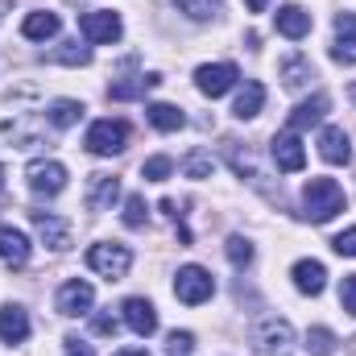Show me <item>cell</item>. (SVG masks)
<instances>
[{
    "label": "cell",
    "instance_id": "20",
    "mask_svg": "<svg viewBox=\"0 0 356 356\" xmlns=\"http://www.w3.org/2000/svg\"><path fill=\"white\" fill-rule=\"evenodd\" d=\"M116 199H120V178H112V175L88 178V211H108Z\"/></svg>",
    "mask_w": 356,
    "mask_h": 356
},
{
    "label": "cell",
    "instance_id": "37",
    "mask_svg": "<svg viewBox=\"0 0 356 356\" xmlns=\"http://www.w3.org/2000/svg\"><path fill=\"white\" fill-rule=\"evenodd\" d=\"M332 249H336L340 257H356V228H348V232H340V236L332 241Z\"/></svg>",
    "mask_w": 356,
    "mask_h": 356
},
{
    "label": "cell",
    "instance_id": "26",
    "mask_svg": "<svg viewBox=\"0 0 356 356\" xmlns=\"http://www.w3.org/2000/svg\"><path fill=\"white\" fill-rule=\"evenodd\" d=\"M162 83V75H141V79H124V83H112L108 88V99H137V95H145L149 88H158Z\"/></svg>",
    "mask_w": 356,
    "mask_h": 356
},
{
    "label": "cell",
    "instance_id": "34",
    "mask_svg": "<svg viewBox=\"0 0 356 356\" xmlns=\"http://www.w3.org/2000/svg\"><path fill=\"white\" fill-rule=\"evenodd\" d=\"M182 175H186V178H211V154L195 149V154L182 162Z\"/></svg>",
    "mask_w": 356,
    "mask_h": 356
},
{
    "label": "cell",
    "instance_id": "5",
    "mask_svg": "<svg viewBox=\"0 0 356 356\" xmlns=\"http://www.w3.org/2000/svg\"><path fill=\"white\" fill-rule=\"evenodd\" d=\"M25 182H29L33 195L54 199V195H63V186H67V166L54 162V158H33V162L25 166Z\"/></svg>",
    "mask_w": 356,
    "mask_h": 356
},
{
    "label": "cell",
    "instance_id": "13",
    "mask_svg": "<svg viewBox=\"0 0 356 356\" xmlns=\"http://www.w3.org/2000/svg\"><path fill=\"white\" fill-rule=\"evenodd\" d=\"M120 315H124L129 332H133V336H141V340L158 332V311H154V302H149V298H124Z\"/></svg>",
    "mask_w": 356,
    "mask_h": 356
},
{
    "label": "cell",
    "instance_id": "35",
    "mask_svg": "<svg viewBox=\"0 0 356 356\" xmlns=\"http://www.w3.org/2000/svg\"><path fill=\"white\" fill-rule=\"evenodd\" d=\"M166 356H195V336H191V332H170Z\"/></svg>",
    "mask_w": 356,
    "mask_h": 356
},
{
    "label": "cell",
    "instance_id": "2",
    "mask_svg": "<svg viewBox=\"0 0 356 356\" xmlns=\"http://www.w3.org/2000/svg\"><path fill=\"white\" fill-rule=\"evenodd\" d=\"M88 266L95 269L99 277H108V282H120V277L133 269V253H129V245L99 241V245H91L88 249Z\"/></svg>",
    "mask_w": 356,
    "mask_h": 356
},
{
    "label": "cell",
    "instance_id": "31",
    "mask_svg": "<svg viewBox=\"0 0 356 356\" xmlns=\"http://www.w3.org/2000/svg\"><path fill=\"white\" fill-rule=\"evenodd\" d=\"M178 8L191 17V21H211L220 13V0H175Z\"/></svg>",
    "mask_w": 356,
    "mask_h": 356
},
{
    "label": "cell",
    "instance_id": "38",
    "mask_svg": "<svg viewBox=\"0 0 356 356\" xmlns=\"http://www.w3.org/2000/svg\"><path fill=\"white\" fill-rule=\"evenodd\" d=\"M63 353L67 356H95L91 353V344L88 340H79V336H67V340H63Z\"/></svg>",
    "mask_w": 356,
    "mask_h": 356
},
{
    "label": "cell",
    "instance_id": "43",
    "mask_svg": "<svg viewBox=\"0 0 356 356\" xmlns=\"http://www.w3.org/2000/svg\"><path fill=\"white\" fill-rule=\"evenodd\" d=\"M4 8H8V0H0V13H4Z\"/></svg>",
    "mask_w": 356,
    "mask_h": 356
},
{
    "label": "cell",
    "instance_id": "4",
    "mask_svg": "<svg viewBox=\"0 0 356 356\" xmlns=\"http://www.w3.org/2000/svg\"><path fill=\"white\" fill-rule=\"evenodd\" d=\"M216 294V277L207 273L203 266H182L175 273V298L186 302V307H199Z\"/></svg>",
    "mask_w": 356,
    "mask_h": 356
},
{
    "label": "cell",
    "instance_id": "11",
    "mask_svg": "<svg viewBox=\"0 0 356 356\" xmlns=\"http://www.w3.org/2000/svg\"><path fill=\"white\" fill-rule=\"evenodd\" d=\"M91 302H95V290H91V282H83V277L63 282V290H58V298H54L58 315H88Z\"/></svg>",
    "mask_w": 356,
    "mask_h": 356
},
{
    "label": "cell",
    "instance_id": "30",
    "mask_svg": "<svg viewBox=\"0 0 356 356\" xmlns=\"http://www.w3.org/2000/svg\"><path fill=\"white\" fill-rule=\"evenodd\" d=\"M170 175H175V158H166V154H158V158H149L141 166V178L145 182H166Z\"/></svg>",
    "mask_w": 356,
    "mask_h": 356
},
{
    "label": "cell",
    "instance_id": "32",
    "mask_svg": "<svg viewBox=\"0 0 356 356\" xmlns=\"http://www.w3.org/2000/svg\"><path fill=\"white\" fill-rule=\"evenodd\" d=\"M224 249H228V261H232L236 269H245L249 261H253V245H249L245 236H228V245H224Z\"/></svg>",
    "mask_w": 356,
    "mask_h": 356
},
{
    "label": "cell",
    "instance_id": "9",
    "mask_svg": "<svg viewBox=\"0 0 356 356\" xmlns=\"http://www.w3.org/2000/svg\"><path fill=\"white\" fill-rule=\"evenodd\" d=\"M29 224H33V232L42 236L46 249L63 253V249L71 245V224H67L63 216H54V211H29Z\"/></svg>",
    "mask_w": 356,
    "mask_h": 356
},
{
    "label": "cell",
    "instance_id": "23",
    "mask_svg": "<svg viewBox=\"0 0 356 356\" xmlns=\"http://www.w3.org/2000/svg\"><path fill=\"white\" fill-rule=\"evenodd\" d=\"M224 158H228V166L241 178H249L253 186H261V170L253 166V154H249V149H241L236 141H224Z\"/></svg>",
    "mask_w": 356,
    "mask_h": 356
},
{
    "label": "cell",
    "instance_id": "15",
    "mask_svg": "<svg viewBox=\"0 0 356 356\" xmlns=\"http://www.w3.org/2000/svg\"><path fill=\"white\" fill-rule=\"evenodd\" d=\"M332 58L356 67V13H340L336 17V42H332Z\"/></svg>",
    "mask_w": 356,
    "mask_h": 356
},
{
    "label": "cell",
    "instance_id": "3",
    "mask_svg": "<svg viewBox=\"0 0 356 356\" xmlns=\"http://www.w3.org/2000/svg\"><path fill=\"white\" fill-rule=\"evenodd\" d=\"M83 145H88V154L95 158H112V154H120L124 145H129V124L124 120H95L88 129V137H83Z\"/></svg>",
    "mask_w": 356,
    "mask_h": 356
},
{
    "label": "cell",
    "instance_id": "24",
    "mask_svg": "<svg viewBox=\"0 0 356 356\" xmlns=\"http://www.w3.org/2000/svg\"><path fill=\"white\" fill-rule=\"evenodd\" d=\"M145 116H149V124H154V129H162V133H178V129L186 124V112L175 108V104H149V108H145Z\"/></svg>",
    "mask_w": 356,
    "mask_h": 356
},
{
    "label": "cell",
    "instance_id": "17",
    "mask_svg": "<svg viewBox=\"0 0 356 356\" xmlns=\"http://www.w3.org/2000/svg\"><path fill=\"white\" fill-rule=\"evenodd\" d=\"M273 25H277V33H282V38L298 42V38H307V33H311V13H307L302 4H282V8H277V17H273Z\"/></svg>",
    "mask_w": 356,
    "mask_h": 356
},
{
    "label": "cell",
    "instance_id": "7",
    "mask_svg": "<svg viewBox=\"0 0 356 356\" xmlns=\"http://www.w3.org/2000/svg\"><path fill=\"white\" fill-rule=\"evenodd\" d=\"M79 33H83V42H91V46H112V42H120L124 25H120V17L112 8H95V13H83Z\"/></svg>",
    "mask_w": 356,
    "mask_h": 356
},
{
    "label": "cell",
    "instance_id": "22",
    "mask_svg": "<svg viewBox=\"0 0 356 356\" xmlns=\"http://www.w3.org/2000/svg\"><path fill=\"white\" fill-rule=\"evenodd\" d=\"M58 13H29L25 21H21V33L29 38V42H50L54 33H58Z\"/></svg>",
    "mask_w": 356,
    "mask_h": 356
},
{
    "label": "cell",
    "instance_id": "44",
    "mask_svg": "<svg viewBox=\"0 0 356 356\" xmlns=\"http://www.w3.org/2000/svg\"><path fill=\"white\" fill-rule=\"evenodd\" d=\"M0 182H4V170H0Z\"/></svg>",
    "mask_w": 356,
    "mask_h": 356
},
{
    "label": "cell",
    "instance_id": "19",
    "mask_svg": "<svg viewBox=\"0 0 356 356\" xmlns=\"http://www.w3.org/2000/svg\"><path fill=\"white\" fill-rule=\"evenodd\" d=\"M290 277H294V290H298V294H323V286H327V269H323V261H311V257L294 261Z\"/></svg>",
    "mask_w": 356,
    "mask_h": 356
},
{
    "label": "cell",
    "instance_id": "8",
    "mask_svg": "<svg viewBox=\"0 0 356 356\" xmlns=\"http://www.w3.org/2000/svg\"><path fill=\"white\" fill-rule=\"evenodd\" d=\"M269 154H273V162H277L282 175H298V170L307 166V149H302L298 133H290V129H286V133H273Z\"/></svg>",
    "mask_w": 356,
    "mask_h": 356
},
{
    "label": "cell",
    "instance_id": "41",
    "mask_svg": "<svg viewBox=\"0 0 356 356\" xmlns=\"http://www.w3.org/2000/svg\"><path fill=\"white\" fill-rule=\"evenodd\" d=\"M245 4H249V13H266L269 0H245Z\"/></svg>",
    "mask_w": 356,
    "mask_h": 356
},
{
    "label": "cell",
    "instance_id": "14",
    "mask_svg": "<svg viewBox=\"0 0 356 356\" xmlns=\"http://www.w3.org/2000/svg\"><path fill=\"white\" fill-rule=\"evenodd\" d=\"M327 108H332V99L319 91V95H311V99H302V104H294V112L286 116V129L290 133H302V129H311V124H319L323 116H327Z\"/></svg>",
    "mask_w": 356,
    "mask_h": 356
},
{
    "label": "cell",
    "instance_id": "28",
    "mask_svg": "<svg viewBox=\"0 0 356 356\" xmlns=\"http://www.w3.org/2000/svg\"><path fill=\"white\" fill-rule=\"evenodd\" d=\"M50 58H54V63H63V67H88V63H91V46H79V42L71 38V42H63Z\"/></svg>",
    "mask_w": 356,
    "mask_h": 356
},
{
    "label": "cell",
    "instance_id": "12",
    "mask_svg": "<svg viewBox=\"0 0 356 356\" xmlns=\"http://www.w3.org/2000/svg\"><path fill=\"white\" fill-rule=\"evenodd\" d=\"M319 158L332 162V166H348L353 162V137L340 129V124H327L319 133Z\"/></svg>",
    "mask_w": 356,
    "mask_h": 356
},
{
    "label": "cell",
    "instance_id": "1",
    "mask_svg": "<svg viewBox=\"0 0 356 356\" xmlns=\"http://www.w3.org/2000/svg\"><path fill=\"white\" fill-rule=\"evenodd\" d=\"M344 207H348V195H344V186H340L336 178H311V182L302 186V216H307L311 224H327V220H336Z\"/></svg>",
    "mask_w": 356,
    "mask_h": 356
},
{
    "label": "cell",
    "instance_id": "42",
    "mask_svg": "<svg viewBox=\"0 0 356 356\" xmlns=\"http://www.w3.org/2000/svg\"><path fill=\"white\" fill-rule=\"evenodd\" d=\"M348 95H353V104H356V83H353V88H348Z\"/></svg>",
    "mask_w": 356,
    "mask_h": 356
},
{
    "label": "cell",
    "instance_id": "18",
    "mask_svg": "<svg viewBox=\"0 0 356 356\" xmlns=\"http://www.w3.org/2000/svg\"><path fill=\"white\" fill-rule=\"evenodd\" d=\"M0 340L4 344H25L29 340V315H25V307H17V302L0 307Z\"/></svg>",
    "mask_w": 356,
    "mask_h": 356
},
{
    "label": "cell",
    "instance_id": "33",
    "mask_svg": "<svg viewBox=\"0 0 356 356\" xmlns=\"http://www.w3.org/2000/svg\"><path fill=\"white\" fill-rule=\"evenodd\" d=\"M145 216H149L145 199H141V195H129V199H124V224H129V228H145Z\"/></svg>",
    "mask_w": 356,
    "mask_h": 356
},
{
    "label": "cell",
    "instance_id": "27",
    "mask_svg": "<svg viewBox=\"0 0 356 356\" xmlns=\"http://www.w3.org/2000/svg\"><path fill=\"white\" fill-rule=\"evenodd\" d=\"M311 79H315V71H311V63H307V58H286V63H282V83H286L290 91L307 88Z\"/></svg>",
    "mask_w": 356,
    "mask_h": 356
},
{
    "label": "cell",
    "instance_id": "16",
    "mask_svg": "<svg viewBox=\"0 0 356 356\" xmlns=\"http://www.w3.org/2000/svg\"><path fill=\"white\" fill-rule=\"evenodd\" d=\"M0 261L13 266V269L29 266V241H25V232H17L13 224H0Z\"/></svg>",
    "mask_w": 356,
    "mask_h": 356
},
{
    "label": "cell",
    "instance_id": "29",
    "mask_svg": "<svg viewBox=\"0 0 356 356\" xmlns=\"http://www.w3.org/2000/svg\"><path fill=\"white\" fill-rule=\"evenodd\" d=\"M307 353L311 356H332L336 353V336H332L327 327H311V332H307Z\"/></svg>",
    "mask_w": 356,
    "mask_h": 356
},
{
    "label": "cell",
    "instance_id": "25",
    "mask_svg": "<svg viewBox=\"0 0 356 356\" xmlns=\"http://www.w3.org/2000/svg\"><path fill=\"white\" fill-rule=\"evenodd\" d=\"M83 112H88V108H83L79 99H54V104H50V124H54V129H71V124L83 120Z\"/></svg>",
    "mask_w": 356,
    "mask_h": 356
},
{
    "label": "cell",
    "instance_id": "40",
    "mask_svg": "<svg viewBox=\"0 0 356 356\" xmlns=\"http://www.w3.org/2000/svg\"><path fill=\"white\" fill-rule=\"evenodd\" d=\"M112 356H149V348H120V353H112Z\"/></svg>",
    "mask_w": 356,
    "mask_h": 356
},
{
    "label": "cell",
    "instance_id": "21",
    "mask_svg": "<svg viewBox=\"0 0 356 356\" xmlns=\"http://www.w3.org/2000/svg\"><path fill=\"white\" fill-rule=\"evenodd\" d=\"M266 108V88L257 79H245V88L236 91V104H232V116L236 120H253L257 112Z\"/></svg>",
    "mask_w": 356,
    "mask_h": 356
},
{
    "label": "cell",
    "instance_id": "39",
    "mask_svg": "<svg viewBox=\"0 0 356 356\" xmlns=\"http://www.w3.org/2000/svg\"><path fill=\"white\" fill-rule=\"evenodd\" d=\"M91 327H95L99 336H116V319H112V315H95V323H91Z\"/></svg>",
    "mask_w": 356,
    "mask_h": 356
},
{
    "label": "cell",
    "instance_id": "6",
    "mask_svg": "<svg viewBox=\"0 0 356 356\" xmlns=\"http://www.w3.org/2000/svg\"><path fill=\"white\" fill-rule=\"evenodd\" d=\"M294 344V327L286 319H261L253 327V353L257 356H290Z\"/></svg>",
    "mask_w": 356,
    "mask_h": 356
},
{
    "label": "cell",
    "instance_id": "36",
    "mask_svg": "<svg viewBox=\"0 0 356 356\" xmlns=\"http://www.w3.org/2000/svg\"><path fill=\"white\" fill-rule=\"evenodd\" d=\"M340 307H344L348 315H356V273H348V277L340 282Z\"/></svg>",
    "mask_w": 356,
    "mask_h": 356
},
{
    "label": "cell",
    "instance_id": "10",
    "mask_svg": "<svg viewBox=\"0 0 356 356\" xmlns=\"http://www.w3.org/2000/svg\"><path fill=\"white\" fill-rule=\"evenodd\" d=\"M236 79H241V71L232 67V63H207V67H199L195 71V88L203 91V95H224V91L236 88Z\"/></svg>",
    "mask_w": 356,
    "mask_h": 356
}]
</instances>
